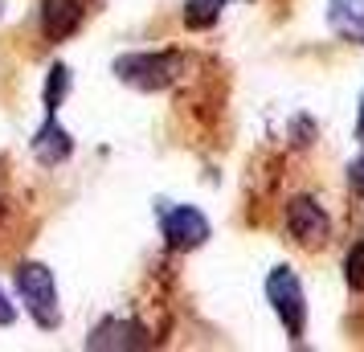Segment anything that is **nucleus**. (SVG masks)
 <instances>
[{
	"instance_id": "nucleus-1",
	"label": "nucleus",
	"mask_w": 364,
	"mask_h": 352,
	"mask_svg": "<svg viewBox=\"0 0 364 352\" xmlns=\"http://www.w3.org/2000/svg\"><path fill=\"white\" fill-rule=\"evenodd\" d=\"M17 295L29 307V316L37 319V328L53 332L62 324V307H58V287H53L50 267L41 262H21L17 267Z\"/></svg>"
},
{
	"instance_id": "nucleus-2",
	"label": "nucleus",
	"mask_w": 364,
	"mask_h": 352,
	"mask_svg": "<svg viewBox=\"0 0 364 352\" xmlns=\"http://www.w3.org/2000/svg\"><path fill=\"white\" fill-rule=\"evenodd\" d=\"M266 299L274 307V316L282 319V328L291 340H303L307 332V295H303V283L291 267H274L266 274Z\"/></svg>"
},
{
	"instance_id": "nucleus-3",
	"label": "nucleus",
	"mask_w": 364,
	"mask_h": 352,
	"mask_svg": "<svg viewBox=\"0 0 364 352\" xmlns=\"http://www.w3.org/2000/svg\"><path fill=\"white\" fill-rule=\"evenodd\" d=\"M181 70V53H123L115 58V74L123 86L135 90H164Z\"/></svg>"
},
{
	"instance_id": "nucleus-4",
	"label": "nucleus",
	"mask_w": 364,
	"mask_h": 352,
	"mask_svg": "<svg viewBox=\"0 0 364 352\" xmlns=\"http://www.w3.org/2000/svg\"><path fill=\"white\" fill-rule=\"evenodd\" d=\"M160 234L168 250H197L209 242V218L193 205H164L160 209Z\"/></svg>"
},
{
	"instance_id": "nucleus-5",
	"label": "nucleus",
	"mask_w": 364,
	"mask_h": 352,
	"mask_svg": "<svg viewBox=\"0 0 364 352\" xmlns=\"http://www.w3.org/2000/svg\"><path fill=\"white\" fill-rule=\"evenodd\" d=\"M287 234L295 238L299 246H307V250H319L331 234V218L328 209L315 201V197H295V201L287 205Z\"/></svg>"
},
{
	"instance_id": "nucleus-6",
	"label": "nucleus",
	"mask_w": 364,
	"mask_h": 352,
	"mask_svg": "<svg viewBox=\"0 0 364 352\" xmlns=\"http://www.w3.org/2000/svg\"><path fill=\"white\" fill-rule=\"evenodd\" d=\"M82 0H41V33L46 41H66L82 25Z\"/></svg>"
},
{
	"instance_id": "nucleus-7",
	"label": "nucleus",
	"mask_w": 364,
	"mask_h": 352,
	"mask_svg": "<svg viewBox=\"0 0 364 352\" xmlns=\"http://www.w3.org/2000/svg\"><path fill=\"white\" fill-rule=\"evenodd\" d=\"M70 151H74V139H70V132L58 123V115H46V123H41V127H37V135H33V156H37V164L58 168V164L70 156Z\"/></svg>"
},
{
	"instance_id": "nucleus-8",
	"label": "nucleus",
	"mask_w": 364,
	"mask_h": 352,
	"mask_svg": "<svg viewBox=\"0 0 364 352\" xmlns=\"http://www.w3.org/2000/svg\"><path fill=\"white\" fill-rule=\"evenodd\" d=\"M328 25L344 41L364 46V0H328Z\"/></svg>"
},
{
	"instance_id": "nucleus-9",
	"label": "nucleus",
	"mask_w": 364,
	"mask_h": 352,
	"mask_svg": "<svg viewBox=\"0 0 364 352\" xmlns=\"http://www.w3.org/2000/svg\"><path fill=\"white\" fill-rule=\"evenodd\" d=\"M135 344H144V340H139V328L127 319H102L86 340V348H135Z\"/></svg>"
},
{
	"instance_id": "nucleus-10",
	"label": "nucleus",
	"mask_w": 364,
	"mask_h": 352,
	"mask_svg": "<svg viewBox=\"0 0 364 352\" xmlns=\"http://www.w3.org/2000/svg\"><path fill=\"white\" fill-rule=\"evenodd\" d=\"M225 4L230 0H184V25L188 29H209V25H217Z\"/></svg>"
},
{
	"instance_id": "nucleus-11",
	"label": "nucleus",
	"mask_w": 364,
	"mask_h": 352,
	"mask_svg": "<svg viewBox=\"0 0 364 352\" xmlns=\"http://www.w3.org/2000/svg\"><path fill=\"white\" fill-rule=\"evenodd\" d=\"M70 90V66H58L50 70V82H46V115H58L62 111V99H66Z\"/></svg>"
},
{
	"instance_id": "nucleus-12",
	"label": "nucleus",
	"mask_w": 364,
	"mask_h": 352,
	"mask_svg": "<svg viewBox=\"0 0 364 352\" xmlns=\"http://www.w3.org/2000/svg\"><path fill=\"white\" fill-rule=\"evenodd\" d=\"M344 279H348V287L356 291V295H364V238L348 250V258H344Z\"/></svg>"
},
{
	"instance_id": "nucleus-13",
	"label": "nucleus",
	"mask_w": 364,
	"mask_h": 352,
	"mask_svg": "<svg viewBox=\"0 0 364 352\" xmlns=\"http://www.w3.org/2000/svg\"><path fill=\"white\" fill-rule=\"evenodd\" d=\"M348 188H352V197H364V151L348 164Z\"/></svg>"
},
{
	"instance_id": "nucleus-14",
	"label": "nucleus",
	"mask_w": 364,
	"mask_h": 352,
	"mask_svg": "<svg viewBox=\"0 0 364 352\" xmlns=\"http://www.w3.org/2000/svg\"><path fill=\"white\" fill-rule=\"evenodd\" d=\"M13 319H17V307H13V303H9V295L0 291V324H13Z\"/></svg>"
},
{
	"instance_id": "nucleus-15",
	"label": "nucleus",
	"mask_w": 364,
	"mask_h": 352,
	"mask_svg": "<svg viewBox=\"0 0 364 352\" xmlns=\"http://www.w3.org/2000/svg\"><path fill=\"white\" fill-rule=\"evenodd\" d=\"M356 139L364 144V99H360V115H356Z\"/></svg>"
},
{
	"instance_id": "nucleus-16",
	"label": "nucleus",
	"mask_w": 364,
	"mask_h": 352,
	"mask_svg": "<svg viewBox=\"0 0 364 352\" xmlns=\"http://www.w3.org/2000/svg\"><path fill=\"white\" fill-rule=\"evenodd\" d=\"M0 213H4V205H0Z\"/></svg>"
}]
</instances>
